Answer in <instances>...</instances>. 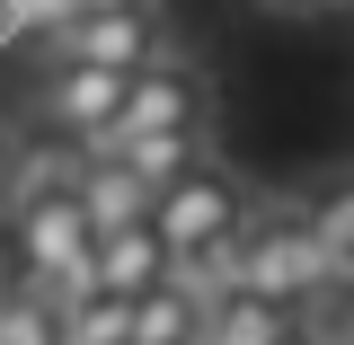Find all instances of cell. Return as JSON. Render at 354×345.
Masks as SVG:
<instances>
[{
    "instance_id": "16",
    "label": "cell",
    "mask_w": 354,
    "mask_h": 345,
    "mask_svg": "<svg viewBox=\"0 0 354 345\" xmlns=\"http://www.w3.org/2000/svg\"><path fill=\"white\" fill-rule=\"evenodd\" d=\"M319 345H354V310H346V328H337V337H319Z\"/></svg>"
},
{
    "instance_id": "6",
    "label": "cell",
    "mask_w": 354,
    "mask_h": 345,
    "mask_svg": "<svg viewBox=\"0 0 354 345\" xmlns=\"http://www.w3.org/2000/svg\"><path fill=\"white\" fill-rule=\"evenodd\" d=\"M124 71H80V62H53L36 88V124L53 133H71V142H88V133H106L115 124V106H124Z\"/></svg>"
},
{
    "instance_id": "18",
    "label": "cell",
    "mask_w": 354,
    "mask_h": 345,
    "mask_svg": "<svg viewBox=\"0 0 354 345\" xmlns=\"http://www.w3.org/2000/svg\"><path fill=\"white\" fill-rule=\"evenodd\" d=\"M257 9H283V18H292V9H310V0H257Z\"/></svg>"
},
{
    "instance_id": "7",
    "label": "cell",
    "mask_w": 354,
    "mask_h": 345,
    "mask_svg": "<svg viewBox=\"0 0 354 345\" xmlns=\"http://www.w3.org/2000/svg\"><path fill=\"white\" fill-rule=\"evenodd\" d=\"M71 204L97 239H115V230L151 221V186L133 177V160H71Z\"/></svg>"
},
{
    "instance_id": "11",
    "label": "cell",
    "mask_w": 354,
    "mask_h": 345,
    "mask_svg": "<svg viewBox=\"0 0 354 345\" xmlns=\"http://www.w3.org/2000/svg\"><path fill=\"white\" fill-rule=\"evenodd\" d=\"M301 221H310V239H319V257H328V283L354 265V177H337V186H319L301 204Z\"/></svg>"
},
{
    "instance_id": "13",
    "label": "cell",
    "mask_w": 354,
    "mask_h": 345,
    "mask_svg": "<svg viewBox=\"0 0 354 345\" xmlns=\"http://www.w3.org/2000/svg\"><path fill=\"white\" fill-rule=\"evenodd\" d=\"M62 345H133V301L115 292H88L62 310Z\"/></svg>"
},
{
    "instance_id": "5",
    "label": "cell",
    "mask_w": 354,
    "mask_h": 345,
    "mask_svg": "<svg viewBox=\"0 0 354 345\" xmlns=\"http://www.w3.org/2000/svg\"><path fill=\"white\" fill-rule=\"evenodd\" d=\"M53 62H80V71H151L160 62V9H88L53 36Z\"/></svg>"
},
{
    "instance_id": "19",
    "label": "cell",
    "mask_w": 354,
    "mask_h": 345,
    "mask_svg": "<svg viewBox=\"0 0 354 345\" xmlns=\"http://www.w3.org/2000/svg\"><path fill=\"white\" fill-rule=\"evenodd\" d=\"M274 345H319V337H310V328H292V337H274Z\"/></svg>"
},
{
    "instance_id": "12",
    "label": "cell",
    "mask_w": 354,
    "mask_h": 345,
    "mask_svg": "<svg viewBox=\"0 0 354 345\" xmlns=\"http://www.w3.org/2000/svg\"><path fill=\"white\" fill-rule=\"evenodd\" d=\"M0 345H62V310L18 274L0 283Z\"/></svg>"
},
{
    "instance_id": "4",
    "label": "cell",
    "mask_w": 354,
    "mask_h": 345,
    "mask_svg": "<svg viewBox=\"0 0 354 345\" xmlns=\"http://www.w3.org/2000/svg\"><path fill=\"white\" fill-rule=\"evenodd\" d=\"M239 221H248V186L221 169V160H195L177 186L151 195V239L169 248L177 274H186V265H204L213 248H230V239H239Z\"/></svg>"
},
{
    "instance_id": "10",
    "label": "cell",
    "mask_w": 354,
    "mask_h": 345,
    "mask_svg": "<svg viewBox=\"0 0 354 345\" xmlns=\"http://www.w3.org/2000/svg\"><path fill=\"white\" fill-rule=\"evenodd\" d=\"M195 337H204V301L186 292V274L151 283L133 301V345H195Z\"/></svg>"
},
{
    "instance_id": "9",
    "label": "cell",
    "mask_w": 354,
    "mask_h": 345,
    "mask_svg": "<svg viewBox=\"0 0 354 345\" xmlns=\"http://www.w3.org/2000/svg\"><path fill=\"white\" fill-rule=\"evenodd\" d=\"M301 319L283 301H257V292H221V301H204V337L195 345H274V337H292Z\"/></svg>"
},
{
    "instance_id": "3",
    "label": "cell",
    "mask_w": 354,
    "mask_h": 345,
    "mask_svg": "<svg viewBox=\"0 0 354 345\" xmlns=\"http://www.w3.org/2000/svg\"><path fill=\"white\" fill-rule=\"evenodd\" d=\"M230 257H239V292H257V301L301 310L319 292H337L328 283V257H319V239H310V221H301V204H248Z\"/></svg>"
},
{
    "instance_id": "2",
    "label": "cell",
    "mask_w": 354,
    "mask_h": 345,
    "mask_svg": "<svg viewBox=\"0 0 354 345\" xmlns=\"http://www.w3.org/2000/svg\"><path fill=\"white\" fill-rule=\"evenodd\" d=\"M204 124H213V80H204V62L160 53L151 71H133L124 106H115V124L88 133L80 160H124L133 142H204Z\"/></svg>"
},
{
    "instance_id": "8",
    "label": "cell",
    "mask_w": 354,
    "mask_h": 345,
    "mask_svg": "<svg viewBox=\"0 0 354 345\" xmlns=\"http://www.w3.org/2000/svg\"><path fill=\"white\" fill-rule=\"evenodd\" d=\"M177 265H169V248L151 239V221L142 230H115V239H97V257H88V283L97 292H115V301H142L151 283H169Z\"/></svg>"
},
{
    "instance_id": "15",
    "label": "cell",
    "mask_w": 354,
    "mask_h": 345,
    "mask_svg": "<svg viewBox=\"0 0 354 345\" xmlns=\"http://www.w3.org/2000/svg\"><path fill=\"white\" fill-rule=\"evenodd\" d=\"M18 169H27V151H18V142H9V133H0V213H9V204H18Z\"/></svg>"
},
{
    "instance_id": "14",
    "label": "cell",
    "mask_w": 354,
    "mask_h": 345,
    "mask_svg": "<svg viewBox=\"0 0 354 345\" xmlns=\"http://www.w3.org/2000/svg\"><path fill=\"white\" fill-rule=\"evenodd\" d=\"M71 18H88V0H0V36L18 44H53Z\"/></svg>"
},
{
    "instance_id": "1",
    "label": "cell",
    "mask_w": 354,
    "mask_h": 345,
    "mask_svg": "<svg viewBox=\"0 0 354 345\" xmlns=\"http://www.w3.org/2000/svg\"><path fill=\"white\" fill-rule=\"evenodd\" d=\"M9 230H18V283H36L53 310H71V301H88L97 283H88V257H97V230L80 221V204H71V160H27L18 169V204H9Z\"/></svg>"
},
{
    "instance_id": "17",
    "label": "cell",
    "mask_w": 354,
    "mask_h": 345,
    "mask_svg": "<svg viewBox=\"0 0 354 345\" xmlns=\"http://www.w3.org/2000/svg\"><path fill=\"white\" fill-rule=\"evenodd\" d=\"M310 9H328V18H346V9H354V0H310Z\"/></svg>"
}]
</instances>
